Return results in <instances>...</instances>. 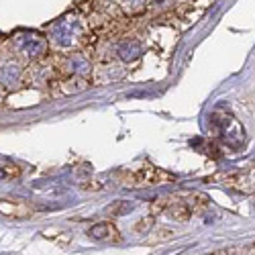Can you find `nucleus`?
<instances>
[{
  "label": "nucleus",
  "mask_w": 255,
  "mask_h": 255,
  "mask_svg": "<svg viewBox=\"0 0 255 255\" xmlns=\"http://www.w3.org/2000/svg\"><path fill=\"white\" fill-rule=\"evenodd\" d=\"M80 33H82L80 18L68 16V18L59 20V23L53 27V31H51V43L57 49H70L76 43V41H78Z\"/></svg>",
  "instance_id": "1"
},
{
  "label": "nucleus",
  "mask_w": 255,
  "mask_h": 255,
  "mask_svg": "<svg viewBox=\"0 0 255 255\" xmlns=\"http://www.w3.org/2000/svg\"><path fill=\"white\" fill-rule=\"evenodd\" d=\"M14 47L18 53H23L25 57L29 59H35V57H41L47 49V43L45 39H41L37 35H29V33H23L14 39Z\"/></svg>",
  "instance_id": "2"
},
{
  "label": "nucleus",
  "mask_w": 255,
  "mask_h": 255,
  "mask_svg": "<svg viewBox=\"0 0 255 255\" xmlns=\"http://www.w3.org/2000/svg\"><path fill=\"white\" fill-rule=\"evenodd\" d=\"M20 76H23V70L16 61H4L2 66H0V84H4L8 88H14Z\"/></svg>",
  "instance_id": "3"
},
{
  "label": "nucleus",
  "mask_w": 255,
  "mask_h": 255,
  "mask_svg": "<svg viewBox=\"0 0 255 255\" xmlns=\"http://www.w3.org/2000/svg\"><path fill=\"white\" fill-rule=\"evenodd\" d=\"M117 55L123 59V61H135L139 55H141V45L137 41H125L117 47Z\"/></svg>",
  "instance_id": "4"
},
{
  "label": "nucleus",
  "mask_w": 255,
  "mask_h": 255,
  "mask_svg": "<svg viewBox=\"0 0 255 255\" xmlns=\"http://www.w3.org/2000/svg\"><path fill=\"white\" fill-rule=\"evenodd\" d=\"M68 68H70L74 74H88V72H90V63H88V59H84L82 55H74V57L68 61Z\"/></svg>",
  "instance_id": "5"
},
{
  "label": "nucleus",
  "mask_w": 255,
  "mask_h": 255,
  "mask_svg": "<svg viewBox=\"0 0 255 255\" xmlns=\"http://www.w3.org/2000/svg\"><path fill=\"white\" fill-rule=\"evenodd\" d=\"M113 233H117V229L113 225H98V227H94L90 231V235L96 237V239H109Z\"/></svg>",
  "instance_id": "6"
},
{
  "label": "nucleus",
  "mask_w": 255,
  "mask_h": 255,
  "mask_svg": "<svg viewBox=\"0 0 255 255\" xmlns=\"http://www.w3.org/2000/svg\"><path fill=\"white\" fill-rule=\"evenodd\" d=\"M123 8L127 12H137V10H143L145 8V2H123Z\"/></svg>",
  "instance_id": "7"
},
{
  "label": "nucleus",
  "mask_w": 255,
  "mask_h": 255,
  "mask_svg": "<svg viewBox=\"0 0 255 255\" xmlns=\"http://www.w3.org/2000/svg\"><path fill=\"white\" fill-rule=\"evenodd\" d=\"M0 98H2V92H0Z\"/></svg>",
  "instance_id": "8"
}]
</instances>
